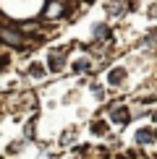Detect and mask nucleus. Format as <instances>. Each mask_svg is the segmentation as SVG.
Returning a JSON list of instances; mask_svg holds the SVG:
<instances>
[{
  "label": "nucleus",
  "mask_w": 157,
  "mask_h": 159,
  "mask_svg": "<svg viewBox=\"0 0 157 159\" xmlns=\"http://www.w3.org/2000/svg\"><path fill=\"white\" fill-rule=\"evenodd\" d=\"M47 65L52 70H63V65H65V50H52L50 55H47Z\"/></svg>",
  "instance_id": "nucleus-1"
},
{
  "label": "nucleus",
  "mask_w": 157,
  "mask_h": 159,
  "mask_svg": "<svg viewBox=\"0 0 157 159\" xmlns=\"http://www.w3.org/2000/svg\"><path fill=\"white\" fill-rule=\"evenodd\" d=\"M110 117H113L115 123H121V125H126V123L131 120V112H128L126 107H113V110H110Z\"/></svg>",
  "instance_id": "nucleus-2"
},
{
  "label": "nucleus",
  "mask_w": 157,
  "mask_h": 159,
  "mask_svg": "<svg viewBox=\"0 0 157 159\" xmlns=\"http://www.w3.org/2000/svg\"><path fill=\"white\" fill-rule=\"evenodd\" d=\"M123 78H126V68H113V70L107 73V84H110V86H118Z\"/></svg>",
  "instance_id": "nucleus-3"
},
{
  "label": "nucleus",
  "mask_w": 157,
  "mask_h": 159,
  "mask_svg": "<svg viewBox=\"0 0 157 159\" xmlns=\"http://www.w3.org/2000/svg\"><path fill=\"white\" fill-rule=\"evenodd\" d=\"M3 42H5V44H11V47H18V44H21V37L13 34L8 26H5V29H3Z\"/></svg>",
  "instance_id": "nucleus-4"
},
{
  "label": "nucleus",
  "mask_w": 157,
  "mask_h": 159,
  "mask_svg": "<svg viewBox=\"0 0 157 159\" xmlns=\"http://www.w3.org/2000/svg\"><path fill=\"white\" fill-rule=\"evenodd\" d=\"M152 138H157L152 130H147V128H141V130H136V143H149Z\"/></svg>",
  "instance_id": "nucleus-5"
},
{
  "label": "nucleus",
  "mask_w": 157,
  "mask_h": 159,
  "mask_svg": "<svg viewBox=\"0 0 157 159\" xmlns=\"http://www.w3.org/2000/svg\"><path fill=\"white\" fill-rule=\"evenodd\" d=\"M94 37L97 39H110V29H107V26H94Z\"/></svg>",
  "instance_id": "nucleus-6"
},
{
  "label": "nucleus",
  "mask_w": 157,
  "mask_h": 159,
  "mask_svg": "<svg viewBox=\"0 0 157 159\" xmlns=\"http://www.w3.org/2000/svg\"><path fill=\"white\" fill-rule=\"evenodd\" d=\"M92 133H94V136H102V133H107V123L97 120L94 125H92Z\"/></svg>",
  "instance_id": "nucleus-7"
},
{
  "label": "nucleus",
  "mask_w": 157,
  "mask_h": 159,
  "mask_svg": "<svg viewBox=\"0 0 157 159\" xmlns=\"http://www.w3.org/2000/svg\"><path fill=\"white\" fill-rule=\"evenodd\" d=\"M107 11H110V13H121V11H126V5H121V0H110V3H107Z\"/></svg>",
  "instance_id": "nucleus-8"
},
{
  "label": "nucleus",
  "mask_w": 157,
  "mask_h": 159,
  "mask_svg": "<svg viewBox=\"0 0 157 159\" xmlns=\"http://www.w3.org/2000/svg\"><path fill=\"white\" fill-rule=\"evenodd\" d=\"M74 70H76V73H84V70H89V60H76V63H74Z\"/></svg>",
  "instance_id": "nucleus-9"
},
{
  "label": "nucleus",
  "mask_w": 157,
  "mask_h": 159,
  "mask_svg": "<svg viewBox=\"0 0 157 159\" xmlns=\"http://www.w3.org/2000/svg\"><path fill=\"white\" fill-rule=\"evenodd\" d=\"M29 73L34 76V78H42V76H45V68H42V65H31V68H29Z\"/></svg>",
  "instance_id": "nucleus-10"
},
{
  "label": "nucleus",
  "mask_w": 157,
  "mask_h": 159,
  "mask_svg": "<svg viewBox=\"0 0 157 159\" xmlns=\"http://www.w3.org/2000/svg\"><path fill=\"white\" fill-rule=\"evenodd\" d=\"M147 16H152V18H157V5H152V8L147 11Z\"/></svg>",
  "instance_id": "nucleus-11"
},
{
  "label": "nucleus",
  "mask_w": 157,
  "mask_h": 159,
  "mask_svg": "<svg viewBox=\"0 0 157 159\" xmlns=\"http://www.w3.org/2000/svg\"><path fill=\"white\" fill-rule=\"evenodd\" d=\"M152 120H157V110H155V112H152Z\"/></svg>",
  "instance_id": "nucleus-12"
},
{
  "label": "nucleus",
  "mask_w": 157,
  "mask_h": 159,
  "mask_svg": "<svg viewBox=\"0 0 157 159\" xmlns=\"http://www.w3.org/2000/svg\"><path fill=\"white\" fill-rule=\"evenodd\" d=\"M155 136H157V133H155Z\"/></svg>",
  "instance_id": "nucleus-13"
}]
</instances>
